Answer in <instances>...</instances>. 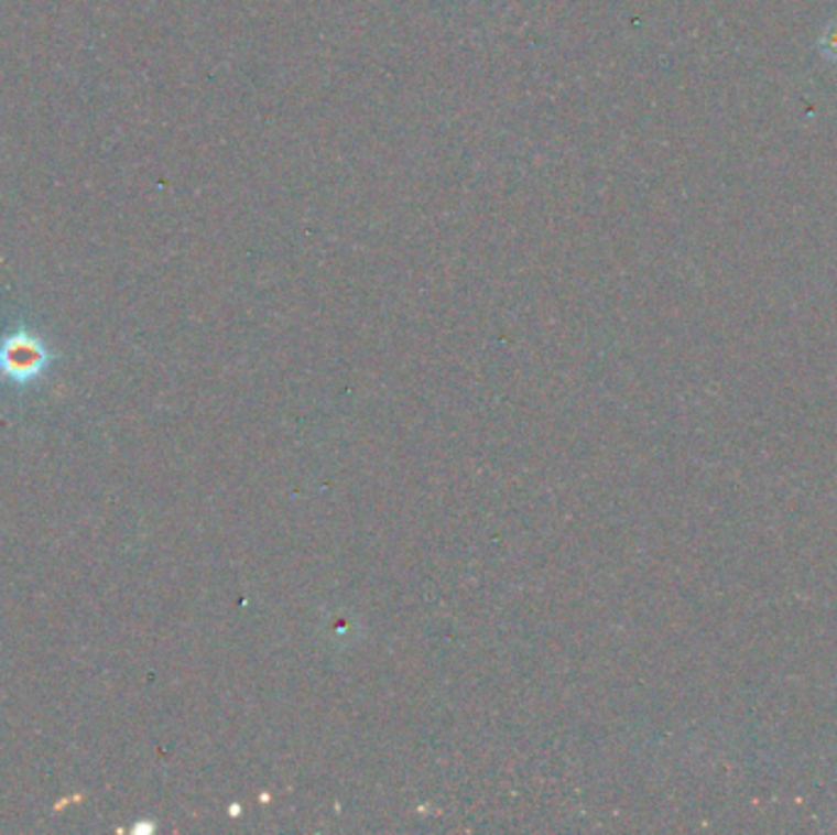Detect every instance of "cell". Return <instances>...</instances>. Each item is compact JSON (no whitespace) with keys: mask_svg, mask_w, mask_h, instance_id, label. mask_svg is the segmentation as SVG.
I'll list each match as a JSON object with an SVG mask.
<instances>
[{"mask_svg":"<svg viewBox=\"0 0 837 835\" xmlns=\"http://www.w3.org/2000/svg\"><path fill=\"white\" fill-rule=\"evenodd\" d=\"M44 362H47V356H44L42 346L25 336L10 338L0 348V372L13 382H28L40 376Z\"/></svg>","mask_w":837,"mask_h":835,"instance_id":"1","label":"cell"}]
</instances>
